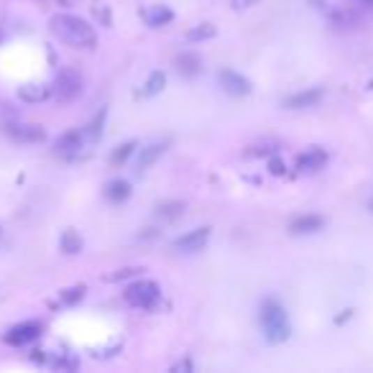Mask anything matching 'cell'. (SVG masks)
<instances>
[{"label": "cell", "instance_id": "1", "mask_svg": "<svg viewBox=\"0 0 373 373\" xmlns=\"http://www.w3.org/2000/svg\"><path fill=\"white\" fill-rule=\"evenodd\" d=\"M49 29L59 41L69 46H77V49H92L98 44V33L92 29L90 23L79 18V15H69V13H59L54 15L49 21Z\"/></svg>", "mask_w": 373, "mask_h": 373}, {"label": "cell", "instance_id": "2", "mask_svg": "<svg viewBox=\"0 0 373 373\" xmlns=\"http://www.w3.org/2000/svg\"><path fill=\"white\" fill-rule=\"evenodd\" d=\"M261 328H264V335L271 345H282L289 340L291 322L287 317V310L276 299H266L261 305Z\"/></svg>", "mask_w": 373, "mask_h": 373}, {"label": "cell", "instance_id": "3", "mask_svg": "<svg viewBox=\"0 0 373 373\" xmlns=\"http://www.w3.org/2000/svg\"><path fill=\"white\" fill-rule=\"evenodd\" d=\"M161 297V289L156 282H149V279H138V282L128 284L125 291H123V299L128 302L130 307H138V310H151Z\"/></svg>", "mask_w": 373, "mask_h": 373}, {"label": "cell", "instance_id": "4", "mask_svg": "<svg viewBox=\"0 0 373 373\" xmlns=\"http://www.w3.org/2000/svg\"><path fill=\"white\" fill-rule=\"evenodd\" d=\"M82 90H84V79L75 67H61L56 72V77H54V95H56V100L69 102V100L79 98Z\"/></svg>", "mask_w": 373, "mask_h": 373}, {"label": "cell", "instance_id": "5", "mask_svg": "<svg viewBox=\"0 0 373 373\" xmlns=\"http://www.w3.org/2000/svg\"><path fill=\"white\" fill-rule=\"evenodd\" d=\"M41 335V322H21V325H13V328L8 330L6 335H3V343L6 345H13V348H21V345H29L33 340H38Z\"/></svg>", "mask_w": 373, "mask_h": 373}, {"label": "cell", "instance_id": "6", "mask_svg": "<svg viewBox=\"0 0 373 373\" xmlns=\"http://www.w3.org/2000/svg\"><path fill=\"white\" fill-rule=\"evenodd\" d=\"M218 79H220V87L228 95L233 98H245V95H251L253 84L248 77H243L241 72H233V69H220L218 72Z\"/></svg>", "mask_w": 373, "mask_h": 373}, {"label": "cell", "instance_id": "7", "mask_svg": "<svg viewBox=\"0 0 373 373\" xmlns=\"http://www.w3.org/2000/svg\"><path fill=\"white\" fill-rule=\"evenodd\" d=\"M210 236H213V228H207V225L205 228H195V230H190V233H184V236L176 238L174 248L179 253H197L207 245Z\"/></svg>", "mask_w": 373, "mask_h": 373}, {"label": "cell", "instance_id": "8", "mask_svg": "<svg viewBox=\"0 0 373 373\" xmlns=\"http://www.w3.org/2000/svg\"><path fill=\"white\" fill-rule=\"evenodd\" d=\"M3 130L18 144H38L46 138V130L41 125H31V123H6Z\"/></svg>", "mask_w": 373, "mask_h": 373}, {"label": "cell", "instance_id": "9", "mask_svg": "<svg viewBox=\"0 0 373 373\" xmlns=\"http://www.w3.org/2000/svg\"><path fill=\"white\" fill-rule=\"evenodd\" d=\"M328 164V151L320 149V146H312L297 156V172L302 174H312V172H320L322 167Z\"/></svg>", "mask_w": 373, "mask_h": 373}, {"label": "cell", "instance_id": "10", "mask_svg": "<svg viewBox=\"0 0 373 373\" xmlns=\"http://www.w3.org/2000/svg\"><path fill=\"white\" fill-rule=\"evenodd\" d=\"M322 95H325L322 87H310V90H302V92L289 95V98L282 102V107H287V110H305V107H314L322 100Z\"/></svg>", "mask_w": 373, "mask_h": 373}, {"label": "cell", "instance_id": "11", "mask_svg": "<svg viewBox=\"0 0 373 373\" xmlns=\"http://www.w3.org/2000/svg\"><path fill=\"white\" fill-rule=\"evenodd\" d=\"M322 228H325V218L322 215H302V218H294L289 222L291 236H312V233H317Z\"/></svg>", "mask_w": 373, "mask_h": 373}, {"label": "cell", "instance_id": "12", "mask_svg": "<svg viewBox=\"0 0 373 373\" xmlns=\"http://www.w3.org/2000/svg\"><path fill=\"white\" fill-rule=\"evenodd\" d=\"M167 149H169V144L167 141H156V144H149L146 149H141V153H138V161H136V167H138V172H146V169L151 167V164H156V161L167 153Z\"/></svg>", "mask_w": 373, "mask_h": 373}, {"label": "cell", "instance_id": "13", "mask_svg": "<svg viewBox=\"0 0 373 373\" xmlns=\"http://www.w3.org/2000/svg\"><path fill=\"white\" fill-rule=\"evenodd\" d=\"M82 144H84L82 130H67V133H61V136L56 138L54 149H56L59 153H77L79 149H82Z\"/></svg>", "mask_w": 373, "mask_h": 373}, {"label": "cell", "instance_id": "14", "mask_svg": "<svg viewBox=\"0 0 373 373\" xmlns=\"http://www.w3.org/2000/svg\"><path fill=\"white\" fill-rule=\"evenodd\" d=\"M176 69H179V75L182 77H197L202 72V59H199V54L195 52H184L176 56Z\"/></svg>", "mask_w": 373, "mask_h": 373}, {"label": "cell", "instance_id": "15", "mask_svg": "<svg viewBox=\"0 0 373 373\" xmlns=\"http://www.w3.org/2000/svg\"><path fill=\"white\" fill-rule=\"evenodd\" d=\"M59 248L67 253V256H77V253H82L84 241H82V236H79L77 230L67 228L64 233H61V238H59Z\"/></svg>", "mask_w": 373, "mask_h": 373}, {"label": "cell", "instance_id": "16", "mask_svg": "<svg viewBox=\"0 0 373 373\" xmlns=\"http://www.w3.org/2000/svg\"><path fill=\"white\" fill-rule=\"evenodd\" d=\"M146 23L151 26V29H161V26H167V23H172V18H174V10L167 6H153L151 10H146L144 13Z\"/></svg>", "mask_w": 373, "mask_h": 373}, {"label": "cell", "instance_id": "17", "mask_svg": "<svg viewBox=\"0 0 373 373\" xmlns=\"http://www.w3.org/2000/svg\"><path fill=\"white\" fill-rule=\"evenodd\" d=\"M49 95H52V90L46 84H23V87H18V100H23V102H44Z\"/></svg>", "mask_w": 373, "mask_h": 373}, {"label": "cell", "instance_id": "18", "mask_svg": "<svg viewBox=\"0 0 373 373\" xmlns=\"http://www.w3.org/2000/svg\"><path fill=\"white\" fill-rule=\"evenodd\" d=\"M182 215H184V202H179V199H169V202H161L156 207V218L164 222H176Z\"/></svg>", "mask_w": 373, "mask_h": 373}, {"label": "cell", "instance_id": "19", "mask_svg": "<svg viewBox=\"0 0 373 373\" xmlns=\"http://www.w3.org/2000/svg\"><path fill=\"white\" fill-rule=\"evenodd\" d=\"M105 197L110 199V202H115V205H121V202H125V199L130 197V184L125 182V179H113V182H107Z\"/></svg>", "mask_w": 373, "mask_h": 373}, {"label": "cell", "instance_id": "20", "mask_svg": "<svg viewBox=\"0 0 373 373\" xmlns=\"http://www.w3.org/2000/svg\"><path fill=\"white\" fill-rule=\"evenodd\" d=\"M105 118H107V110H100L95 118H92L87 125L82 128L84 133V141H90V144H98L100 138H102V128H105Z\"/></svg>", "mask_w": 373, "mask_h": 373}, {"label": "cell", "instance_id": "21", "mask_svg": "<svg viewBox=\"0 0 373 373\" xmlns=\"http://www.w3.org/2000/svg\"><path fill=\"white\" fill-rule=\"evenodd\" d=\"M164 87H167V75H164L161 69H156V72L149 75V79H146L141 95H144V98H156V95H161Z\"/></svg>", "mask_w": 373, "mask_h": 373}, {"label": "cell", "instance_id": "22", "mask_svg": "<svg viewBox=\"0 0 373 373\" xmlns=\"http://www.w3.org/2000/svg\"><path fill=\"white\" fill-rule=\"evenodd\" d=\"M133 151H136V141H125V144L115 146L113 153H110V164H113V167H123V164L133 156Z\"/></svg>", "mask_w": 373, "mask_h": 373}, {"label": "cell", "instance_id": "23", "mask_svg": "<svg viewBox=\"0 0 373 373\" xmlns=\"http://www.w3.org/2000/svg\"><path fill=\"white\" fill-rule=\"evenodd\" d=\"M215 33H218V29H215L213 23H199V26L190 29L187 38H190V41H207V38H213Z\"/></svg>", "mask_w": 373, "mask_h": 373}, {"label": "cell", "instance_id": "24", "mask_svg": "<svg viewBox=\"0 0 373 373\" xmlns=\"http://www.w3.org/2000/svg\"><path fill=\"white\" fill-rule=\"evenodd\" d=\"M84 284H77V287H69V289H64V291H59V299H61V305H77V302H82V297H84Z\"/></svg>", "mask_w": 373, "mask_h": 373}, {"label": "cell", "instance_id": "25", "mask_svg": "<svg viewBox=\"0 0 373 373\" xmlns=\"http://www.w3.org/2000/svg\"><path fill=\"white\" fill-rule=\"evenodd\" d=\"M144 271L141 266H125V268H118V271H113V274L105 276V282H125V279H130V276H138Z\"/></svg>", "mask_w": 373, "mask_h": 373}, {"label": "cell", "instance_id": "26", "mask_svg": "<svg viewBox=\"0 0 373 373\" xmlns=\"http://www.w3.org/2000/svg\"><path fill=\"white\" fill-rule=\"evenodd\" d=\"M268 172H271V174L274 176H284L287 174V164H284V159L282 156H271V159H268Z\"/></svg>", "mask_w": 373, "mask_h": 373}, {"label": "cell", "instance_id": "27", "mask_svg": "<svg viewBox=\"0 0 373 373\" xmlns=\"http://www.w3.org/2000/svg\"><path fill=\"white\" fill-rule=\"evenodd\" d=\"M95 18H98L102 26H110V8H107L105 3H98V6H95Z\"/></svg>", "mask_w": 373, "mask_h": 373}, {"label": "cell", "instance_id": "28", "mask_svg": "<svg viewBox=\"0 0 373 373\" xmlns=\"http://www.w3.org/2000/svg\"><path fill=\"white\" fill-rule=\"evenodd\" d=\"M276 153V144H266V146H256L253 151H248V156H274Z\"/></svg>", "mask_w": 373, "mask_h": 373}, {"label": "cell", "instance_id": "29", "mask_svg": "<svg viewBox=\"0 0 373 373\" xmlns=\"http://www.w3.org/2000/svg\"><path fill=\"white\" fill-rule=\"evenodd\" d=\"M172 371H174V373H179V371H187V373H190V371H192V363H190V360H182V363H176V366L172 368Z\"/></svg>", "mask_w": 373, "mask_h": 373}, {"label": "cell", "instance_id": "30", "mask_svg": "<svg viewBox=\"0 0 373 373\" xmlns=\"http://www.w3.org/2000/svg\"><path fill=\"white\" fill-rule=\"evenodd\" d=\"M353 317V310H343V314L340 317H335V325H343L345 320H351Z\"/></svg>", "mask_w": 373, "mask_h": 373}, {"label": "cell", "instance_id": "31", "mask_svg": "<svg viewBox=\"0 0 373 373\" xmlns=\"http://www.w3.org/2000/svg\"><path fill=\"white\" fill-rule=\"evenodd\" d=\"M233 3H236L238 8H248V6H253L256 0H233Z\"/></svg>", "mask_w": 373, "mask_h": 373}, {"label": "cell", "instance_id": "32", "mask_svg": "<svg viewBox=\"0 0 373 373\" xmlns=\"http://www.w3.org/2000/svg\"><path fill=\"white\" fill-rule=\"evenodd\" d=\"M156 236H159V233L153 228H146V233H141V238H156Z\"/></svg>", "mask_w": 373, "mask_h": 373}, {"label": "cell", "instance_id": "33", "mask_svg": "<svg viewBox=\"0 0 373 373\" xmlns=\"http://www.w3.org/2000/svg\"><path fill=\"white\" fill-rule=\"evenodd\" d=\"M358 6H366V8H373V0H356Z\"/></svg>", "mask_w": 373, "mask_h": 373}, {"label": "cell", "instance_id": "34", "mask_svg": "<svg viewBox=\"0 0 373 373\" xmlns=\"http://www.w3.org/2000/svg\"><path fill=\"white\" fill-rule=\"evenodd\" d=\"M56 3H59V6H75V3H77V0H56Z\"/></svg>", "mask_w": 373, "mask_h": 373}, {"label": "cell", "instance_id": "35", "mask_svg": "<svg viewBox=\"0 0 373 373\" xmlns=\"http://www.w3.org/2000/svg\"><path fill=\"white\" fill-rule=\"evenodd\" d=\"M366 90H373V77L368 79V87H366Z\"/></svg>", "mask_w": 373, "mask_h": 373}, {"label": "cell", "instance_id": "36", "mask_svg": "<svg viewBox=\"0 0 373 373\" xmlns=\"http://www.w3.org/2000/svg\"><path fill=\"white\" fill-rule=\"evenodd\" d=\"M368 210H371V213H373V197H371V202H368Z\"/></svg>", "mask_w": 373, "mask_h": 373}]
</instances>
